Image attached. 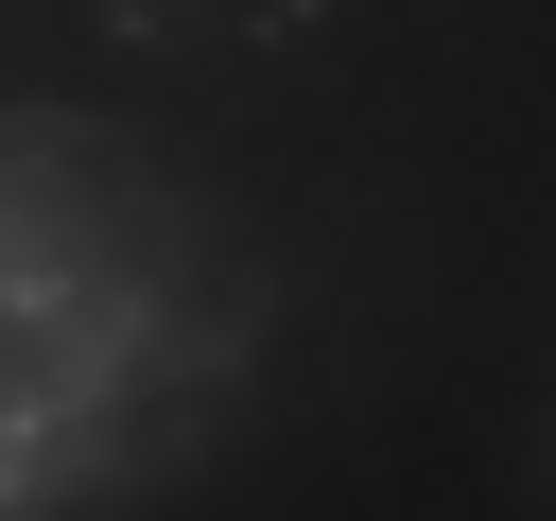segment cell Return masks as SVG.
<instances>
[{"mask_svg":"<svg viewBox=\"0 0 556 521\" xmlns=\"http://www.w3.org/2000/svg\"><path fill=\"white\" fill-rule=\"evenodd\" d=\"M243 17H261V35H313V17H348V0H243Z\"/></svg>","mask_w":556,"mask_h":521,"instance_id":"1","label":"cell"},{"mask_svg":"<svg viewBox=\"0 0 556 521\" xmlns=\"http://www.w3.org/2000/svg\"><path fill=\"white\" fill-rule=\"evenodd\" d=\"M87 17H104V35H156V17H191V0H87Z\"/></svg>","mask_w":556,"mask_h":521,"instance_id":"2","label":"cell"}]
</instances>
